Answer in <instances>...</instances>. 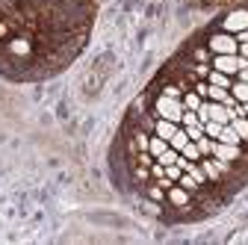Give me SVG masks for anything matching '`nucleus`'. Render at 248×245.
I'll use <instances>...</instances> for the list:
<instances>
[{
  "instance_id": "18",
  "label": "nucleus",
  "mask_w": 248,
  "mask_h": 245,
  "mask_svg": "<svg viewBox=\"0 0 248 245\" xmlns=\"http://www.w3.org/2000/svg\"><path fill=\"white\" fill-rule=\"evenodd\" d=\"M177 157H180V151H174V148L169 145L163 154L157 157V163H160V166H174V163H177Z\"/></svg>"
},
{
  "instance_id": "19",
  "label": "nucleus",
  "mask_w": 248,
  "mask_h": 245,
  "mask_svg": "<svg viewBox=\"0 0 248 245\" xmlns=\"http://www.w3.org/2000/svg\"><path fill=\"white\" fill-rule=\"evenodd\" d=\"M180 154H183L186 160H192V163H201V151H198V145H195V142H186V148L180 151Z\"/></svg>"
},
{
  "instance_id": "9",
  "label": "nucleus",
  "mask_w": 248,
  "mask_h": 245,
  "mask_svg": "<svg viewBox=\"0 0 248 245\" xmlns=\"http://www.w3.org/2000/svg\"><path fill=\"white\" fill-rule=\"evenodd\" d=\"M207 107H210V121H219V124H228V121L233 118V115H231V109H228L225 104H219V101H207Z\"/></svg>"
},
{
  "instance_id": "24",
  "label": "nucleus",
  "mask_w": 248,
  "mask_h": 245,
  "mask_svg": "<svg viewBox=\"0 0 248 245\" xmlns=\"http://www.w3.org/2000/svg\"><path fill=\"white\" fill-rule=\"evenodd\" d=\"M166 174H169V177H171V180H174V183H177V177H180V174H183V168H180V166H177V163H174V166H166Z\"/></svg>"
},
{
  "instance_id": "7",
  "label": "nucleus",
  "mask_w": 248,
  "mask_h": 245,
  "mask_svg": "<svg viewBox=\"0 0 248 245\" xmlns=\"http://www.w3.org/2000/svg\"><path fill=\"white\" fill-rule=\"evenodd\" d=\"M166 201H169L171 207L183 210V207H189V204H192V192H189V189H183L180 183H174V186L166 189Z\"/></svg>"
},
{
  "instance_id": "23",
  "label": "nucleus",
  "mask_w": 248,
  "mask_h": 245,
  "mask_svg": "<svg viewBox=\"0 0 248 245\" xmlns=\"http://www.w3.org/2000/svg\"><path fill=\"white\" fill-rule=\"evenodd\" d=\"M192 59H195V62H210L213 53H210V47H195L192 50Z\"/></svg>"
},
{
  "instance_id": "8",
  "label": "nucleus",
  "mask_w": 248,
  "mask_h": 245,
  "mask_svg": "<svg viewBox=\"0 0 248 245\" xmlns=\"http://www.w3.org/2000/svg\"><path fill=\"white\" fill-rule=\"evenodd\" d=\"M177 127H180L177 121H169V118H157V121H154V133H157L160 139H166V142L177 133Z\"/></svg>"
},
{
  "instance_id": "21",
  "label": "nucleus",
  "mask_w": 248,
  "mask_h": 245,
  "mask_svg": "<svg viewBox=\"0 0 248 245\" xmlns=\"http://www.w3.org/2000/svg\"><path fill=\"white\" fill-rule=\"evenodd\" d=\"M219 133H222V124H219V121H204V136L219 139Z\"/></svg>"
},
{
  "instance_id": "3",
  "label": "nucleus",
  "mask_w": 248,
  "mask_h": 245,
  "mask_svg": "<svg viewBox=\"0 0 248 245\" xmlns=\"http://www.w3.org/2000/svg\"><path fill=\"white\" fill-rule=\"evenodd\" d=\"M207 47H210V53H236L239 50V42H236V36L233 33H213L210 36V42H207Z\"/></svg>"
},
{
  "instance_id": "26",
  "label": "nucleus",
  "mask_w": 248,
  "mask_h": 245,
  "mask_svg": "<svg viewBox=\"0 0 248 245\" xmlns=\"http://www.w3.org/2000/svg\"><path fill=\"white\" fill-rule=\"evenodd\" d=\"M236 80H245V83H248V65H245V68H239V74H236Z\"/></svg>"
},
{
  "instance_id": "16",
  "label": "nucleus",
  "mask_w": 248,
  "mask_h": 245,
  "mask_svg": "<svg viewBox=\"0 0 248 245\" xmlns=\"http://www.w3.org/2000/svg\"><path fill=\"white\" fill-rule=\"evenodd\" d=\"M231 127L239 133V139H242V142H248V118H245V115H236V118H231Z\"/></svg>"
},
{
  "instance_id": "13",
  "label": "nucleus",
  "mask_w": 248,
  "mask_h": 245,
  "mask_svg": "<svg viewBox=\"0 0 248 245\" xmlns=\"http://www.w3.org/2000/svg\"><path fill=\"white\" fill-rule=\"evenodd\" d=\"M231 95H233L239 104H248V83L233 77V83H231Z\"/></svg>"
},
{
  "instance_id": "4",
  "label": "nucleus",
  "mask_w": 248,
  "mask_h": 245,
  "mask_svg": "<svg viewBox=\"0 0 248 245\" xmlns=\"http://www.w3.org/2000/svg\"><path fill=\"white\" fill-rule=\"evenodd\" d=\"M201 168H204L207 180H222L225 174H231L233 163H225V160H219V157H201Z\"/></svg>"
},
{
  "instance_id": "20",
  "label": "nucleus",
  "mask_w": 248,
  "mask_h": 245,
  "mask_svg": "<svg viewBox=\"0 0 248 245\" xmlns=\"http://www.w3.org/2000/svg\"><path fill=\"white\" fill-rule=\"evenodd\" d=\"M180 127H183V124H180ZM183 130H186V136H189L192 142H198V139L204 136V124H201V121H198V124H186Z\"/></svg>"
},
{
  "instance_id": "28",
  "label": "nucleus",
  "mask_w": 248,
  "mask_h": 245,
  "mask_svg": "<svg viewBox=\"0 0 248 245\" xmlns=\"http://www.w3.org/2000/svg\"><path fill=\"white\" fill-rule=\"evenodd\" d=\"M242 115H245V118H248V104H242Z\"/></svg>"
},
{
  "instance_id": "11",
  "label": "nucleus",
  "mask_w": 248,
  "mask_h": 245,
  "mask_svg": "<svg viewBox=\"0 0 248 245\" xmlns=\"http://www.w3.org/2000/svg\"><path fill=\"white\" fill-rule=\"evenodd\" d=\"M207 83H213V86H222V89H231V83H233V77H231V74H222V71H216V68L210 65V74H207Z\"/></svg>"
},
{
  "instance_id": "15",
  "label": "nucleus",
  "mask_w": 248,
  "mask_h": 245,
  "mask_svg": "<svg viewBox=\"0 0 248 245\" xmlns=\"http://www.w3.org/2000/svg\"><path fill=\"white\" fill-rule=\"evenodd\" d=\"M166 148H169V142H166V139H160L157 133H151V139H148V151H151V157H154V160H157Z\"/></svg>"
},
{
  "instance_id": "6",
  "label": "nucleus",
  "mask_w": 248,
  "mask_h": 245,
  "mask_svg": "<svg viewBox=\"0 0 248 245\" xmlns=\"http://www.w3.org/2000/svg\"><path fill=\"white\" fill-rule=\"evenodd\" d=\"M210 157H219L225 163H236L242 160V145H228V142H213V154Z\"/></svg>"
},
{
  "instance_id": "14",
  "label": "nucleus",
  "mask_w": 248,
  "mask_h": 245,
  "mask_svg": "<svg viewBox=\"0 0 248 245\" xmlns=\"http://www.w3.org/2000/svg\"><path fill=\"white\" fill-rule=\"evenodd\" d=\"M216 142H228V145H242V139H239V133L231 127V121L228 124H222V133H219V139Z\"/></svg>"
},
{
  "instance_id": "22",
  "label": "nucleus",
  "mask_w": 248,
  "mask_h": 245,
  "mask_svg": "<svg viewBox=\"0 0 248 245\" xmlns=\"http://www.w3.org/2000/svg\"><path fill=\"white\" fill-rule=\"evenodd\" d=\"M207 74H210V62H195L192 65V77L195 80H207Z\"/></svg>"
},
{
  "instance_id": "2",
  "label": "nucleus",
  "mask_w": 248,
  "mask_h": 245,
  "mask_svg": "<svg viewBox=\"0 0 248 245\" xmlns=\"http://www.w3.org/2000/svg\"><path fill=\"white\" fill-rule=\"evenodd\" d=\"M210 65H213L216 71H222V74L236 77V74H239V68H245V65H248V59H245V56H239V53H213Z\"/></svg>"
},
{
  "instance_id": "25",
  "label": "nucleus",
  "mask_w": 248,
  "mask_h": 245,
  "mask_svg": "<svg viewBox=\"0 0 248 245\" xmlns=\"http://www.w3.org/2000/svg\"><path fill=\"white\" fill-rule=\"evenodd\" d=\"M236 42H239V45H245V42H248V30H242V33H236Z\"/></svg>"
},
{
  "instance_id": "10",
  "label": "nucleus",
  "mask_w": 248,
  "mask_h": 245,
  "mask_svg": "<svg viewBox=\"0 0 248 245\" xmlns=\"http://www.w3.org/2000/svg\"><path fill=\"white\" fill-rule=\"evenodd\" d=\"M177 183H180V186H183V189H189L192 195H195L198 189H204V183H201V180H198L195 174H189V171H183V174L177 177Z\"/></svg>"
},
{
  "instance_id": "27",
  "label": "nucleus",
  "mask_w": 248,
  "mask_h": 245,
  "mask_svg": "<svg viewBox=\"0 0 248 245\" xmlns=\"http://www.w3.org/2000/svg\"><path fill=\"white\" fill-rule=\"evenodd\" d=\"M236 53H239V56H245V59H248V42H245V45H239V50H236Z\"/></svg>"
},
{
  "instance_id": "17",
  "label": "nucleus",
  "mask_w": 248,
  "mask_h": 245,
  "mask_svg": "<svg viewBox=\"0 0 248 245\" xmlns=\"http://www.w3.org/2000/svg\"><path fill=\"white\" fill-rule=\"evenodd\" d=\"M186 142H192V139L186 136V130H183V127H177V133H174V136L169 139V145H171L174 151H183V148H186Z\"/></svg>"
},
{
  "instance_id": "5",
  "label": "nucleus",
  "mask_w": 248,
  "mask_h": 245,
  "mask_svg": "<svg viewBox=\"0 0 248 245\" xmlns=\"http://www.w3.org/2000/svg\"><path fill=\"white\" fill-rule=\"evenodd\" d=\"M222 30L225 33H242V30H248V9H231L222 21Z\"/></svg>"
},
{
  "instance_id": "1",
  "label": "nucleus",
  "mask_w": 248,
  "mask_h": 245,
  "mask_svg": "<svg viewBox=\"0 0 248 245\" xmlns=\"http://www.w3.org/2000/svg\"><path fill=\"white\" fill-rule=\"evenodd\" d=\"M154 115L157 118H169V121H177L180 124V115H183V101L180 98H169V95H157L154 101Z\"/></svg>"
},
{
  "instance_id": "12",
  "label": "nucleus",
  "mask_w": 248,
  "mask_h": 245,
  "mask_svg": "<svg viewBox=\"0 0 248 245\" xmlns=\"http://www.w3.org/2000/svg\"><path fill=\"white\" fill-rule=\"evenodd\" d=\"M228 98H231V89H222V86L207 83V101H219V104H225Z\"/></svg>"
}]
</instances>
